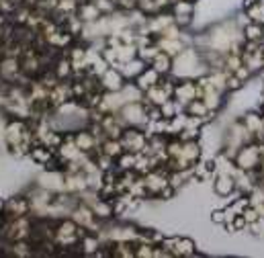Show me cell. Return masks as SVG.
<instances>
[{"instance_id":"obj_1","label":"cell","mask_w":264,"mask_h":258,"mask_svg":"<svg viewBox=\"0 0 264 258\" xmlns=\"http://www.w3.org/2000/svg\"><path fill=\"white\" fill-rule=\"evenodd\" d=\"M213 221H223V213H221V211L213 213Z\"/></svg>"}]
</instances>
